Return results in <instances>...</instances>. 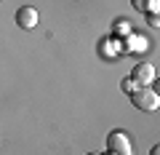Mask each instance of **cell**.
Here are the masks:
<instances>
[{
    "label": "cell",
    "mask_w": 160,
    "mask_h": 155,
    "mask_svg": "<svg viewBox=\"0 0 160 155\" xmlns=\"http://www.w3.org/2000/svg\"><path fill=\"white\" fill-rule=\"evenodd\" d=\"M120 88H123V91H126V94H133V91H136V88H139V86H136V83H133V80H131V78H126V80L120 83Z\"/></svg>",
    "instance_id": "6"
},
{
    "label": "cell",
    "mask_w": 160,
    "mask_h": 155,
    "mask_svg": "<svg viewBox=\"0 0 160 155\" xmlns=\"http://www.w3.org/2000/svg\"><path fill=\"white\" fill-rule=\"evenodd\" d=\"M88 155H99V152H88Z\"/></svg>",
    "instance_id": "11"
},
{
    "label": "cell",
    "mask_w": 160,
    "mask_h": 155,
    "mask_svg": "<svg viewBox=\"0 0 160 155\" xmlns=\"http://www.w3.org/2000/svg\"><path fill=\"white\" fill-rule=\"evenodd\" d=\"M107 150L112 155H133V144L126 131H112L107 137Z\"/></svg>",
    "instance_id": "2"
},
{
    "label": "cell",
    "mask_w": 160,
    "mask_h": 155,
    "mask_svg": "<svg viewBox=\"0 0 160 155\" xmlns=\"http://www.w3.org/2000/svg\"><path fill=\"white\" fill-rule=\"evenodd\" d=\"M38 8H32V6H22L16 11V24H19V29H32V27H38Z\"/></svg>",
    "instance_id": "4"
},
{
    "label": "cell",
    "mask_w": 160,
    "mask_h": 155,
    "mask_svg": "<svg viewBox=\"0 0 160 155\" xmlns=\"http://www.w3.org/2000/svg\"><path fill=\"white\" fill-rule=\"evenodd\" d=\"M126 38H128V48H136V51H144V48H147V40L139 38L136 32H128Z\"/></svg>",
    "instance_id": "5"
},
{
    "label": "cell",
    "mask_w": 160,
    "mask_h": 155,
    "mask_svg": "<svg viewBox=\"0 0 160 155\" xmlns=\"http://www.w3.org/2000/svg\"><path fill=\"white\" fill-rule=\"evenodd\" d=\"M115 29H118L120 35H128V24L126 22H118V24H115Z\"/></svg>",
    "instance_id": "9"
},
{
    "label": "cell",
    "mask_w": 160,
    "mask_h": 155,
    "mask_svg": "<svg viewBox=\"0 0 160 155\" xmlns=\"http://www.w3.org/2000/svg\"><path fill=\"white\" fill-rule=\"evenodd\" d=\"M149 155H160V147H158V144L152 147V152H149Z\"/></svg>",
    "instance_id": "10"
},
{
    "label": "cell",
    "mask_w": 160,
    "mask_h": 155,
    "mask_svg": "<svg viewBox=\"0 0 160 155\" xmlns=\"http://www.w3.org/2000/svg\"><path fill=\"white\" fill-rule=\"evenodd\" d=\"M136 86H152L155 83V78H158V72H155V67L152 64H147V62H139L136 67L131 70V75H128Z\"/></svg>",
    "instance_id": "3"
},
{
    "label": "cell",
    "mask_w": 160,
    "mask_h": 155,
    "mask_svg": "<svg viewBox=\"0 0 160 155\" xmlns=\"http://www.w3.org/2000/svg\"><path fill=\"white\" fill-rule=\"evenodd\" d=\"M147 22H149V27H160V19H158V13H147Z\"/></svg>",
    "instance_id": "8"
},
{
    "label": "cell",
    "mask_w": 160,
    "mask_h": 155,
    "mask_svg": "<svg viewBox=\"0 0 160 155\" xmlns=\"http://www.w3.org/2000/svg\"><path fill=\"white\" fill-rule=\"evenodd\" d=\"M133 3V8H136V11H144L147 13V8H149V3H152V0H131Z\"/></svg>",
    "instance_id": "7"
},
{
    "label": "cell",
    "mask_w": 160,
    "mask_h": 155,
    "mask_svg": "<svg viewBox=\"0 0 160 155\" xmlns=\"http://www.w3.org/2000/svg\"><path fill=\"white\" fill-rule=\"evenodd\" d=\"M131 102H133V107L144 110V112H155V110L160 107L158 91H152L149 86H142V88H136V91L131 94Z\"/></svg>",
    "instance_id": "1"
}]
</instances>
